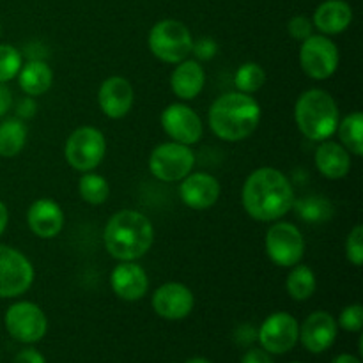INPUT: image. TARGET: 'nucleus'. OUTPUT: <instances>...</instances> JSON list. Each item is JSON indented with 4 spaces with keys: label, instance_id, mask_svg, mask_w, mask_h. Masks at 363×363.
Listing matches in <instances>:
<instances>
[{
    "label": "nucleus",
    "instance_id": "1",
    "mask_svg": "<svg viewBox=\"0 0 363 363\" xmlns=\"http://www.w3.org/2000/svg\"><path fill=\"white\" fill-rule=\"evenodd\" d=\"M241 202L245 211L257 222H277L293 209V184L280 170L261 167L245 181Z\"/></svg>",
    "mask_w": 363,
    "mask_h": 363
},
{
    "label": "nucleus",
    "instance_id": "2",
    "mask_svg": "<svg viewBox=\"0 0 363 363\" xmlns=\"http://www.w3.org/2000/svg\"><path fill=\"white\" fill-rule=\"evenodd\" d=\"M103 243L106 252L119 262L138 261L155 243V227L144 213L123 209L106 222Z\"/></svg>",
    "mask_w": 363,
    "mask_h": 363
},
{
    "label": "nucleus",
    "instance_id": "3",
    "mask_svg": "<svg viewBox=\"0 0 363 363\" xmlns=\"http://www.w3.org/2000/svg\"><path fill=\"white\" fill-rule=\"evenodd\" d=\"M209 128L223 142H241L250 137L261 123V105L252 94L227 92L209 108Z\"/></svg>",
    "mask_w": 363,
    "mask_h": 363
},
{
    "label": "nucleus",
    "instance_id": "4",
    "mask_svg": "<svg viewBox=\"0 0 363 363\" xmlns=\"http://www.w3.org/2000/svg\"><path fill=\"white\" fill-rule=\"evenodd\" d=\"M294 121L308 140L325 142L335 135L339 126V106L330 92L308 89L296 99Z\"/></svg>",
    "mask_w": 363,
    "mask_h": 363
},
{
    "label": "nucleus",
    "instance_id": "5",
    "mask_svg": "<svg viewBox=\"0 0 363 363\" xmlns=\"http://www.w3.org/2000/svg\"><path fill=\"white\" fill-rule=\"evenodd\" d=\"M149 50L156 59L167 64H179L188 59L194 48L191 32L183 21L177 20H160L152 25L147 38Z\"/></svg>",
    "mask_w": 363,
    "mask_h": 363
},
{
    "label": "nucleus",
    "instance_id": "6",
    "mask_svg": "<svg viewBox=\"0 0 363 363\" xmlns=\"http://www.w3.org/2000/svg\"><path fill=\"white\" fill-rule=\"evenodd\" d=\"M106 155V138L98 128L82 126L66 140V162L78 172H91Z\"/></svg>",
    "mask_w": 363,
    "mask_h": 363
},
{
    "label": "nucleus",
    "instance_id": "7",
    "mask_svg": "<svg viewBox=\"0 0 363 363\" xmlns=\"http://www.w3.org/2000/svg\"><path fill=\"white\" fill-rule=\"evenodd\" d=\"M195 167V155L190 145L163 142L149 156V172L160 181L176 183L184 179Z\"/></svg>",
    "mask_w": 363,
    "mask_h": 363
},
{
    "label": "nucleus",
    "instance_id": "8",
    "mask_svg": "<svg viewBox=\"0 0 363 363\" xmlns=\"http://www.w3.org/2000/svg\"><path fill=\"white\" fill-rule=\"evenodd\" d=\"M266 254L273 264L293 268L303 259L305 240L301 230L289 222L273 223L264 238Z\"/></svg>",
    "mask_w": 363,
    "mask_h": 363
},
{
    "label": "nucleus",
    "instance_id": "9",
    "mask_svg": "<svg viewBox=\"0 0 363 363\" xmlns=\"http://www.w3.org/2000/svg\"><path fill=\"white\" fill-rule=\"evenodd\" d=\"M339 46L323 34H312L301 41L300 66L312 80H326L339 67Z\"/></svg>",
    "mask_w": 363,
    "mask_h": 363
},
{
    "label": "nucleus",
    "instance_id": "10",
    "mask_svg": "<svg viewBox=\"0 0 363 363\" xmlns=\"http://www.w3.org/2000/svg\"><path fill=\"white\" fill-rule=\"evenodd\" d=\"M4 325L14 340L21 344H35L46 335L48 319L39 305L32 301H18L7 308Z\"/></svg>",
    "mask_w": 363,
    "mask_h": 363
},
{
    "label": "nucleus",
    "instance_id": "11",
    "mask_svg": "<svg viewBox=\"0 0 363 363\" xmlns=\"http://www.w3.org/2000/svg\"><path fill=\"white\" fill-rule=\"evenodd\" d=\"M34 268L20 250L0 245V298H18L30 289Z\"/></svg>",
    "mask_w": 363,
    "mask_h": 363
},
{
    "label": "nucleus",
    "instance_id": "12",
    "mask_svg": "<svg viewBox=\"0 0 363 363\" xmlns=\"http://www.w3.org/2000/svg\"><path fill=\"white\" fill-rule=\"evenodd\" d=\"M300 325L289 312L268 315L257 330V340L269 354H286L298 344Z\"/></svg>",
    "mask_w": 363,
    "mask_h": 363
},
{
    "label": "nucleus",
    "instance_id": "13",
    "mask_svg": "<svg viewBox=\"0 0 363 363\" xmlns=\"http://www.w3.org/2000/svg\"><path fill=\"white\" fill-rule=\"evenodd\" d=\"M162 128L174 142L194 145L204 135V124L201 117L183 103H172L162 112Z\"/></svg>",
    "mask_w": 363,
    "mask_h": 363
},
{
    "label": "nucleus",
    "instance_id": "14",
    "mask_svg": "<svg viewBox=\"0 0 363 363\" xmlns=\"http://www.w3.org/2000/svg\"><path fill=\"white\" fill-rule=\"evenodd\" d=\"M195 307V296L191 289L179 282H167L152 294V308L167 321H181L188 318Z\"/></svg>",
    "mask_w": 363,
    "mask_h": 363
},
{
    "label": "nucleus",
    "instance_id": "15",
    "mask_svg": "<svg viewBox=\"0 0 363 363\" xmlns=\"http://www.w3.org/2000/svg\"><path fill=\"white\" fill-rule=\"evenodd\" d=\"M339 332L335 318L326 311L312 312L300 326V340L305 350L312 354L325 353L333 346Z\"/></svg>",
    "mask_w": 363,
    "mask_h": 363
},
{
    "label": "nucleus",
    "instance_id": "16",
    "mask_svg": "<svg viewBox=\"0 0 363 363\" xmlns=\"http://www.w3.org/2000/svg\"><path fill=\"white\" fill-rule=\"evenodd\" d=\"M222 186L218 179L208 172H190L179 184V197L190 209L204 211L218 202Z\"/></svg>",
    "mask_w": 363,
    "mask_h": 363
},
{
    "label": "nucleus",
    "instance_id": "17",
    "mask_svg": "<svg viewBox=\"0 0 363 363\" xmlns=\"http://www.w3.org/2000/svg\"><path fill=\"white\" fill-rule=\"evenodd\" d=\"M98 103L101 112L110 119H123L130 113L135 103V91L130 80L124 77H110L98 91Z\"/></svg>",
    "mask_w": 363,
    "mask_h": 363
},
{
    "label": "nucleus",
    "instance_id": "18",
    "mask_svg": "<svg viewBox=\"0 0 363 363\" xmlns=\"http://www.w3.org/2000/svg\"><path fill=\"white\" fill-rule=\"evenodd\" d=\"M110 286L117 298L124 301H138L147 294L149 277L142 266L135 261L119 262L112 269Z\"/></svg>",
    "mask_w": 363,
    "mask_h": 363
},
{
    "label": "nucleus",
    "instance_id": "19",
    "mask_svg": "<svg viewBox=\"0 0 363 363\" xmlns=\"http://www.w3.org/2000/svg\"><path fill=\"white\" fill-rule=\"evenodd\" d=\"M28 229L41 240H52L64 227V211L52 199H38L27 211Z\"/></svg>",
    "mask_w": 363,
    "mask_h": 363
},
{
    "label": "nucleus",
    "instance_id": "20",
    "mask_svg": "<svg viewBox=\"0 0 363 363\" xmlns=\"http://www.w3.org/2000/svg\"><path fill=\"white\" fill-rule=\"evenodd\" d=\"M353 9L346 0H325L314 11L312 23L323 35H337L350 28Z\"/></svg>",
    "mask_w": 363,
    "mask_h": 363
},
{
    "label": "nucleus",
    "instance_id": "21",
    "mask_svg": "<svg viewBox=\"0 0 363 363\" xmlns=\"http://www.w3.org/2000/svg\"><path fill=\"white\" fill-rule=\"evenodd\" d=\"M206 85V71L199 60H181L172 71L170 87L172 92L183 101H191L202 92Z\"/></svg>",
    "mask_w": 363,
    "mask_h": 363
},
{
    "label": "nucleus",
    "instance_id": "22",
    "mask_svg": "<svg viewBox=\"0 0 363 363\" xmlns=\"http://www.w3.org/2000/svg\"><path fill=\"white\" fill-rule=\"evenodd\" d=\"M315 167L326 179H342L351 170V155L342 144L325 140L315 151Z\"/></svg>",
    "mask_w": 363,
    "mask_h": 363
},
{
    "label": "nucleus",
    "instance_id": "23",
    "mask_svg": "<svg viewBox=\"0 0 363 363\" xmlns=\"http://www.w3.org/2000/svg\"><path fill=\"white\" fill-rule=\"evenodd\" d=\"M18 84L20 89L30 98H38L48 92V89L53 84V71L45 60H28L23 64L18 73Z\"/></svg>",
    "mask_w": 363,
    "mask_h": 363
},
{
    "label": "nucleus",
    "instance_id": "24",
    "mask_svg": "<svg viewBox=\"0 0 363 363\" xmlns=\"http://www.w3.org/2000/svg\"><path fill=\"white\" fill-rule=\"evenodd\" d=\"M27 144V126L21 119L13 117L0 123V156L14 158Z\"/></svg>",
    "mask_w": 363,
    "mask_h": 363
},
{
    "label": "nucleus",
    "instance_id": "25",
    "mask_svg": "<svg viewBox=\"0 0 363 363\" xmlns=\"http://www.w3.org/2000/svg\"><path fill=\"white\" fill-rule=\"evenodd\" d=\"M286 289L287 294L296 301H305L314 296L315 289H318V280H315V273L312 272L311 266L300 264V262L293 266L287 275Z\"/></svg>",
    "mask_w": 363,
    "mask_h": 363
},
{
    "label": "nucleus",
    "instance_id": "26",
    "mask_svg": "<svg viewBox=\"0 0 363 363\" xmlns=\"http://www.w3.org/2000/svg\"><path fill=\"white\" fill-rule=\"evenodd\" d=\"M337 133H339L340 144L346 147L350 155L362 156L363 155V113L353 112L350 116L339 121L337 126Z\"/></svg>",
    "mask_w": 363,
    "mask_h": 363
},
{
    "label": "nucleus",
    "instance_id": "27",
    "mask_svg": "<svg viewBox=\"0 0 363 363\" xmlns=\"http://www.w3.org/2000/svg\"><path fill=\"white\" fill-rule=\"evenodd\" d=\"M78 191H80V197L91 206L105 204L110 197L108 183H106L105 177L96 174L94 170L84 172L80 183H78Z\"/></svg>",
    "mask_w": 363,
    "mask_h": 363
},
{
    "label": "nucleus",
    "instance_id": "28",
    "mask_svg": "<svg viewBox=\"0 0 363 363\" xmlns=\"http://www.w3.org/2000/svg\"><path fill=\"white\" fill-rule=\"evenodd\" d=\"M234 82H236V87L240 92L254 94L266 84V71L262 69L261 64L245 62L238 67Z\"/></svg>",
    "mask_w": 363,
    "mask_h": 363
},
{
    "label": "nucleus",
    "instance_id": "29",
    "mask_svg": "<svg viewBox=\"0 0 363 363\" xmlns=\"http://www.w3.org/2000/svg\"><path fill=\"white\" fill-rule=\"evenodd\" d=\"M21 66H23V57L20 50L11 45H0V84H6L18 77Z\"/></svg>",
    "mask_w": 363,
    "mask_h": 363
},
{
    "label": "nucleus",
    "instance_id": "30",
    "mask_svg": "<svg viewBox=\"0 0 363 363\" xmlns=\"http://www.w3.org/2000/svg\"><path fill=\"white\" fill-rule=\"evenodd\" d=\"M346 257L353 266H362L363 262V227L358 223L351 229L346 240Z\"/></svg>",
    "mask_w": 363,
    "mask_h": 363
},
{
    "label": "nucleus",
    "instance_id": "31",
    "mask_svg": "<svg viewBox=\"0 0 363 363\" xmlns=\"http://www.w3.org/2000/svg\"><path fill=\"white\" fill-rule=\"evenodd\" d=\"M337 325L340 326L342 330L351 333H358L362 332L363 328V307L360 303L354 305H347L339 315V321Z\"/></svg>",
    "mask_w": 363,
    "mask_h": 363
},
{
    "label": "nucleus",
    "instance_id": "32",
    "mask_svg": "<svg viewBox=\"0 0 363 363\" xmlns=\"http://www.w3.org/2000/svg\"><path fill=\"white\" fill-rule=\"evenodd\" d=\"M287 32L293 39H298V41H305L307 38H311L312 32H314V23H312L311 18L303 16H294L291 18L289 23H287Z\"/></svg>",
    "mask_w": 363,
    "mask_h": 363
},
{
    "label": "nucleus",
    "instance_id": "33",
    "mask_svg": "<svg viewBox=\"0 0 363 363\" xmlns=\"http://www.w3.org/2000/svg\"><path fill=\"white\" fill-rule=\"evenodd\" d=\"M216 50H218V45H216L211 38H202L199 39V41H194V48H191V52L195 53L197 59L209 60L215 57Z\"/></svg>",
    "mask_w": 363,
    "mask_h": 363
},
{
    "label": "nucleus",
    "instance_id": "34",
    "mask_svg": "<svg viewBox=\"0 0 363 363\" xmlns=\"http://www.w3.org/2000/svg\"><path fill=\"white\" fill-rule=\"evenodd\" d=\"M241 363H275L273 362L272 354L264 351L262 347H254V350L247 351Z\"/></svg>",
    "mask_w": 363,
    "mask_h": 363
},
{
    "label": "nucleus",
    "instance_id": "35",
    "mask_svg": "<svg viewBox=\"0 0 363 363\" xmlns=\"http://www.w3.org/2000/svg\"><path fill=\"white\" fill-rule=\"evenodd\" d=\"M13 363H46V360L38 350H34V347H27V350L20 351V353L16 354V358H14Z\"/></svg>",
    "mask_w": 363,
    "mask_h": 363
},
{
    "label": "nucleus",
    "instance_id": "36",
    "mask_svg": "<svg viewBox=\"0 0 363 363\" xmlns=\"http://www.w3.org/2000/svg\"><path fill=\"white\" fill-rule=\"evenodd\" d=\"M35 110H38V106H35L34 99L28 96V98L21 99L20 103H18V108H16V116L18 119H30V117L35 116Z\"/></svg>",
    "mask_w": 363,
    "mask_h": 363
},
{
    "label": "nucleus",
    "instance_id": "37",
    "mask_svg": "<svg viewBox=\"0 0 363 363\" xmlns=\"http://www.w3.org/2000/svg\"><path fill=\"white\" fill-rule=\"evenodd\" d=\"M13 105V94L6 84H0V117L6 116Z\"/></svg>",
    "mask_w": 363,
    "mask_h": 363
},
{
    "label": "nucleus",
    "instance_id": "38",
    "mask_svg": "<svg viewBox=\"0 0 363 363\" xmlns=\"http://www.w3.org/2000/svg\"><path fill=\"white\" fill-rule=\"evenodd\" d=\"M236 339L240 340L243 346H247V344L257 340V330H254L252 326H248V325L241 326V328H238V332H236Z\"/></svg>",
    "mask_w": 363,
    "mask_h": 363
},
{
    "label": "nucleus",
    "instance_id": "39",
    "mask_svg": "<svg viewBox=\"0 0 363 363\" xmlns=\"http://www.w3.org/2000/svg\"><path fill=\"white\" fill-rule=\"evenodd\" d=\"M7 223H9V209H7V206L0 201V236H2L4 230L7 229Z\"/></svg>",
    "mask_w": 363,
    "mask_h": 363
},
{
    "label": "nucleus",
    "instance_id": "40",
    "mask_svg": "<svg viewBox=\"0 0 363 363\" xmlns=\"http://www.w3.org/2000/svg\"><path fill=\"white\" fill-rule=\"evenodd\" d=\"M332 363H362L360 358L358 357H353V354H339V357L335 358Z\"/></svg>",
    "mask_w": 363,
    "mask_h": 363
},
{
    "label": "nucleus",
    "instance_id": "41",
    "mask_svg": "<svg viewBox=\"0 0 363 363\" xmlns=\"http://www.w3.org/2000/svg\"><path fill=\"white\" fill-rule=\"evenodd\" d=\"M184 363H211V362H208L206 360V358H190V360H186Z\"/></svg>",
    "mask_w": 363,
    "mask_h": 363
},
{
    "label": "nucleus",
    "instance_id": "42",
    "mask_svg": "<svg viewBox=\"0 0 363 363\" xmlns=\"http://www.w3.org/2000/svg\"><path fill=\"white\" fill-rule=\"evenodd\" d=\"M0 35H2V23H0Z\"/></svg>",
    "mask_w": 363,
    "mask_h": 363
},
{
    "label": "nucleus",
    "instance_id": "43",
    "mask_svg": "<svg viewBox=\"0 0 363 363\" xmlns=\"http://www.w3.org/2000/svg\"><path fill=\"white\" fill-rule=\"evenodd\" d=\"M293 363H301V362H293Z\"/></svg>",
    "mask_w": 363,
    "mask_h": 363
}]
</instances>
